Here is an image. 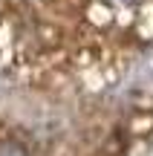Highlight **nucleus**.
<instances>
[{"label": "nucleus", "mask_w": 153, "mask_h": 156, "mask_svg": "<svg viewBox=\"0 0 153 156\" xmlns=\"http://www.w3.org/2000/svg\"><path fill=\"white\" fill-rule=\"evenodd\" d=\"M0 156H29L26 147L15 139H0Z\"/></svg>", "instance_id": "obj_1"}]
</instances>
